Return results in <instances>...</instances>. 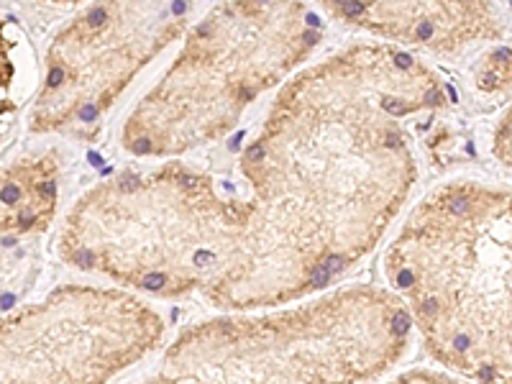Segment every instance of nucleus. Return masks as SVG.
Wrapping results in <instances>:
<instances>
[{"label":"nucleus","instance_id":"nucleus-2","mask_svg":"<svg viewBox=\"0 0 512 384\" xmlns=\"http://www.w3.org/2000/svg\"><path fill=\"white\" fill-rule=\"evenodd\" d=\"M384 277L420 344L472 384H512V187L459 177L410 208Z\"/></svg>","mask_w":512,"mask_h":384},{"label":"nucleus","instance_id":"nucleus-11","mask_svg":"<svg viewBox=\"0 0 512 384\" xmlns=\"http://www.w3.org/2000/svg\"><path fill=\"white\" fill-rule=\"evenodd\" d=\"M489 152L497 159V164H502L512 175V105H507L495 121L492 136H489Z\"/></svg>","mask_w":512,"mask_h":384},{"label":"nucleus","instance_id":"nucleus-1","mask_svg":"<svg viewBox=\"0 0 512 384\" xmlns=\"http://www.w3.org/2000/svg\"><path fill=\"white\" fill-rule=\"evenodd\" d=\"M448 108L415 52L354 41L282 85L239 157L226 246L205 303L285 308L328 292L382 244L420 180L415 126Z\"/></svg>","mask_w":512,"mask_h":384},{"label":"nucleus","instance_id":"nucleus-5","mask_svg":"<svg viewBox=\"0 0 512 384\" xmlns=\"http://www.w3.org/2000/svg\"><path fill=\"white\" fill-rule=\"evenodd\" d=\"M223 200L213 172L180 159L118 172L72 203L57 256L136 295L205 297L223 259Z\"/></svg>","mask_w":512,"mask_h":384},{"label":"nucleus","instance_id":"nucleus-3","mask_svg":"<svg viewBox=\"0 0 512 384\" xmlns=\"http://www.w3.org/2000/svg\"><path fill=\"white\" fill-rule=\"evenodd\" d=\"M413 333L392 290L338 287L190 323L136 384H372L405 359Z\"/></svg>","mask_w":512,"mask_h":384},{"label":"nucleus","instance_id":"nucleus-10","mask_svg":"<svg viewBox=\"0 0 512 384\" xmlns=\"http://www.w3.org/2000/svg\"><path fill=\"white\" fill-rule=\"evenodd\" d=\"M474 85L484 95H497L512 88V41L497 44L479 57L477 70H474Z\"/></svg>","mask_w":512,"mask_h":384},{"label":"nucleus","instance_id":"nucleus-7","mask_svg":"<svg viewBox=\"0 0 512 384\" xmlns=\"http://www.w3.org/2000/svg\"><path fill=\"white\" fill-rule=\"evenodd\" d=\"M164 336L159 310L136 292L59 285L3 315L0 384H111Z\"/></svg>","mask_w":512,"mask_h":384},{"label":"nucleus","instance_id":"nucleus-12","mask_svg":"<svg viewBox=\"0 0 512 384\" xmlns=\"http://www.w3.org/2000/svg\"><path fill=\"white\" fill-rule=\"evenodd\" d=\"M379 384H472L466 379L456 377V374L446 372V369H408L395 377H387Z\"/></svg>","mask_w":512,"mask_h":384},{"label":"nucleus","instance_id":"nucleus-9","mask_svg":"<svg viewBox=\"0 0 512 384\" xmlns=\"http://www.w3.org/2000/svg\"><path fill=\"white\" fill-rule=\"evenodd\" d=\"M59 172L62 159L57 149L18 154L3 167L0 218L6 249L39 239L52 228L59 205Z\"/></svg>","mask_w":512,"mask_h":384},{"label":"nucleus","instance_id":"nucleus-6","mask_svg":"<svg viewBox=\"0 0 512 384\" xmlns=\"http://www.w3.org/2000/svg\"><path fill=\"white\" fill-rule=\"evenodd\" d=\"M190 26V3L82 6L49 41L29 131L95 144L121 95Z\"/></svg>","mask_w":512,"mask_h":384},{"label":"nucleus","instance_id":"nucleus-4","mask_svg":"<svg viewBox=\"0 0 512 384\" xmlns=\"http://www.w3.org/2000/svg\"><path fill=\"white\" fill-rule=\"evenodd\" d=\"M323 18L308 3L208 8L123 121V152L169 162L226 139L256 100L303 70L326 36Z\"/></svg>","mask_w":512,"mask_h":384},{"label":"nucleus","instance_id":"nucleus-8","mask_svg":"<svg viewBox=\"0 0 512 384\" xmlns=\"http://www.w3.org/2000/svg\"><path fill=\"white\" fill-rule=\"evenodd\" d=\"M320 13L384 44L456 57L479 44H497L510 31V11L497 3H356L326 0Z\"/></svg>","mask_w":512,"mask_h":384}]
</instances>
